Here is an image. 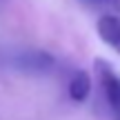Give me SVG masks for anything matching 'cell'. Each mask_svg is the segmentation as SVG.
I'll list each match as a JSON object with an SVG mask.
<instances>
[{
  "instance_id": "cell-1",
  "label": "cell",
  "mask_w": 120,
  "mask_h": 120,
  "mask_svg": "<svg viewBox=\"0 0 120 120\" xmlns=\"http://www.w3.org/2000/svg\"><path fill=\"white\" fill-rule=\"evenodd\" d=\"M96 71H98V80L102 87L109 111H111L113 120H120V76L105 60H96Z\"/></svg>"
},
{
  "instance_id": "cell-4",
  "label": "cell",
  "mask_w": 120,
  "mask_h": 120,
  "mask_svg": "<svg viewBox=\"0 0 120 120\" xmlns=\"http://www.w3.org/2000/svg\"><path fill=\"white\" fill-rule=\"evenodd\" d=\"M89 94H91V78H89V73H87L85 69L73 71L71 80H69V96H71V100L85 102V100L89 98Z\"/></svg>"
},
{
  "instance_id": "cell-3",
  "label": "cell",
  "mask_w": 120,
  "mask_h": 120,
  "mask_svg": "<svg viewBox=\"0 0 120 120\" xmlns=\"http://www.w3.org/2000/svg\"><path fill=\"white\" fill-rule=\"evenodd\" d=\"M98 36L105 45L120 53V16L116 13H100L98 22H96Z\"/></svg>"
},
{
  "instance_id": "cell-2",
  "label": "cell",
  "mask_w": 120,
  "mask_h": 120,
  "mask_svg": "<svg viewBox=\"0 0 120 120\" xmlns=\"http://www.w3.org/2000/svg\"><path fill=\"white\" fill-rule=\"evenodd\" d=\"M11 67L18 69L20 73L42 76V73H49L56 67V60H53V56H49L47 51L29 49V51H18L16 56L11 58Z\"/></svg>"
},
{
  "instance_id": "cell-5",
  "label": "cell",
  "mask_w": 120,
  "mask_h": 120,
  "mask_svg": "<svg viewBox=\"0 0 120 120\" xmlns=\"http://www.w3.org/2000/svg\"><path fill=\"white\" fill-rule=\"evenodd\" d=\"M80 2L98 13H116V16H120V0H80Z\"/></svg>"
}]
</instances>
